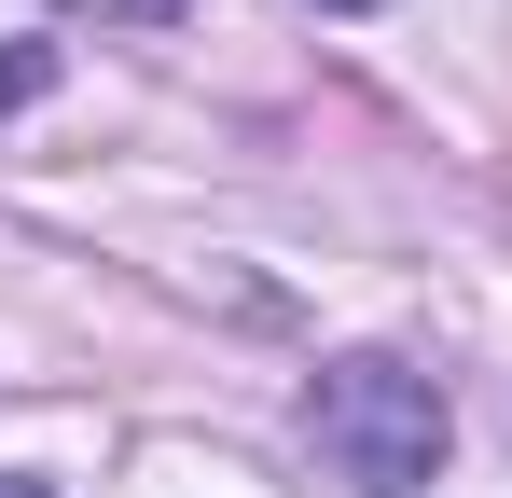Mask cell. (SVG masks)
Segmentation results:
<instances>
[{
  "label": "cell",
  "instance_id": "4",
  "mask_svg": "<svg viewBox=\"0 0 512 498\" xmlns=\"http://www.w3.org/2000/svg\"><path fill=\"white\" fill-rule=\"evenodd\" d=\"M333 14H346V0H333Z\"/></svg>",
  "mask_w": 512,
  "mask_h": 498
},
{
  "label": "cell",
  "instance_id": "1",
  "mask_svg": "<svg viewBox=\"0 0 512 498\" xmlns=\"http://www.w3.org/2000/svg\"><path fill=\"white\" fill-rule=\"evenodd\" d=\"M305 429H319V457L346 485H429L443 471V388L402 374V360H333L319 402H305Z\"/></svg>",
  "mask_w": 512,
  "mask_h": 498
},
{
  "label": "cell",
  "instance_id": "3",
  "mask_svg": "<svg viewBox=\"0 0 512 498\" xmlns=\"http://www.w3.org/2000/svg\"><path fill=\"white\" fill-rule=\"evenodd\" d=\"M0 498H42V485H0Z\"/></svg>",
  "mask_w": 512,
  "mask_h": 498
},
{
  "label": "cell",
  "instance_id": "2",
  "mask_svg": "<svg viewBox=\"0 0 512 498\" xmlns=\"http://www.w3.org/2000/svg\"><path fill=\"white\" fill-rule=\"evenodd\" d=\"M97 14H180V0H97Z\"/></svg>",
  "mask_w": 512,
  "mask_h": 498
}]
</instances>
